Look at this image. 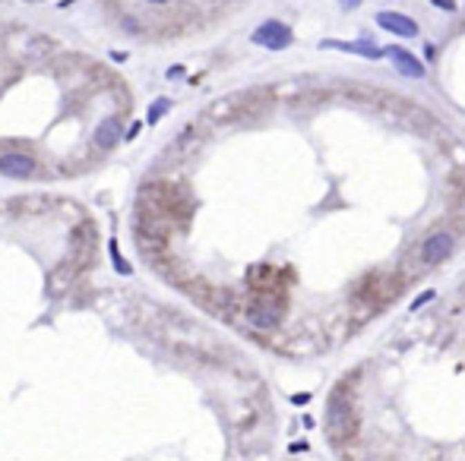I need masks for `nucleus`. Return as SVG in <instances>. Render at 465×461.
Wrapping results in <instances>:
<instances>
[{
	"label": "nucleus",
	"mask_w": 465,
	"mask_h": 461,
	"mask_svg": "<svg viewBox=\"0 0 465 461\" xmlns=\"http://www.w3.org/2000/svg\"><path fill=\"white\" fill-rule=\"evenodd\" d=\"M326 430H330V436L336 439V442H339V439H348L354 433L352 402L342 395V389L330 398V408H326Z\"/></svg>",
	"instance_id": "obj_1"
},
{
	"label": "nucleus",
	"mask_w": 465,
	"mask_h": 461,
	"mask_svg": "<svg viewBox=\"0 0 465 461\" xmlns=\"http://www.w3.org/2000/svg\"><path fill=\"white\" fill-rule=\"evenodd\" d=\"M250 41L260 45V48H269V51H285V48L294 41V32L288 29L285 23H278V19H266V23H260L254 29Z\"/></svg>",
	"instance_id": "obj_2"
},
{
	"label": "nucleus",
	"mask_w": 465,
	"mask_h": 461,
	"mask_svg": "<svg viewBox=\"0 0 465 461\" xmlns=\"http://www.w3.org/2000/svg\"><path fill=\"white\" fill-rule=\"evenodd\" d=\"M453 244H456V240H453L450 230H434V234L421 244L418 253H421V259L428 262V266H437V262H443L446 256L453 253Z\"/></svg>",
	"instance_id": "obj_3"
},
{
	"label": "nucleus",
	"mask_w": 465,
	"mask_h": 461,
	"mask_svg": "<svg viewBox=\"0 0 465 461\" xmlns=\"http://www.w3.org/2000/svg\"><path fill=\"white\" fill-rule=\"evenodd\" d=\"M0 174L16 180L32 177L35 174V158L26 155V152H7V155H0Z\"/></svg>",
	"instance_id": "obj_4"
},
{
	"label": "nucleus",
	"mask_w": 465,
	"mask_h": 461,
	"mask_svg": "<svg viewBox=\"0 0 465 461\" xmlns=\"http://www.w3.org/2000/svg\"><path fill=\"white\" fill-rule=\"evenodd\" d=\"M377 26L386 32H392V35L399 38H415L418 35V23H415L412 16L406 13H392V10H383V13H377Z\"/></svg>",
	"instance_id": "obj_5"
},
{
	"label": "nucleus",
	"mask_w": 465,
	"mask_h": 461,
	"mask_svg": "<svg viewBox=\"0 0 465 461\" xmlns=\"http://www.w3.org/2000/svg\"><path fill=\"white\" fill-rule=\"evenodd\" d=\"M282 304L278 300H260V304L250 306V322H254L256 328H276L278 322H282Z\"/></svg>",
	"instance_id": "obj_6"
},
{
	"label": "nucleus",
	"mask_w": 465,
	"mask_h": 461,
	"mask_svg": "<svg viewBox=\"0 0 465 461\" xmlns=\"http://www.w3.org/2000/svg\"><path fill=\"white\" fill-rule=\"evenodd\" d=\"M386 54H390L392 67H396L402 76H408V79H424V73H428V70H424V63H421L415 54H408L406 48H390Z\"/></svg>",
	"instance_id": "obj_7"
},
{
	"label": "nucleus",
	"mask_w": 465,
	"mask_h": 461,
	"mask_svg": "<svg viewBox=\"0 0 465 461\" xmlns=\"http://www.w3.org/2000/svg\"><path fill=\"white\" fill-rule=\"evenodd\" d=\"M120 139H124V124H120L117 117H105L102 124H98V130H95V149L108 152V149H114Z\"/></svg>",
	"instance_id": "obj_8"
},
{
	"label": "nucleus",
	"mask_w": 465,
	"mask_h": 461,
	"mask_svg": "<svg viewBox=\"0 0 465 461\" xmlns=\"http://www.w3.org/2000/svg\"><path fill=\"white\" fill-rule=\"evenodd\" d=\"M320 48H332V51H345V54H361V57L368 60H377L383 57V48L374 45V41H320Z\"/></svg>",
	"instance_id": "obj_9"
},
{
	"label": "nucleus",
	"mask_w": 465,
	"mask_h": 461,
	"mask_svg": "<svg viewBox=\"0 0 465 461\" xmlns=\"http://www.w3.org/2000/svg\"><path fill=\"white\" fill-rule=\"evenodd\" d=\"M171 111V98H155V101L149 104V114H146V124H152L155 127L158 120L165 117V114Z\"/></svg>",
	"instance_id": "obj_10"
},
{
	"label": "nucleus",
	"mask_w": 465,
	"mask_h": 461,
	"mask_svg": "<svg viewBox=\"0 0 465 461\" xmlns=\"http://www.w3.org/2000/svg\"><path fill=\"white\" fill-rule=\"evenodd\" d=\"M108 246H111V259H114V266H117V272H124V275H127V272H130V266H127V262H124V259H120V253H117V244H114V240H111V244H108Z\"/></svg>",
	"instance_id": "obj_11"
},
{
	"label": "nucleus",
	"mask_w": 465,
	"mask_h": 461,
	"mask_svg": "<svg viewBox=\"0 0 465 461\" xmlns=\"http://www.w3.org/2000/svg\"><path fill=\"white\" fill-rule=\"evenodd\" d=\"M437 10H443V13H456V3L453 0H430Z\"/></svg>",
	"instance_id": "obj_12"
},
{
	"label": "nucleus",
	"mask_w": 465,
	"mask_h": 461,
	"mask_svg": "<svg viewBox=\"0 0 465 461\" xmlns=\"http://www.w3.org/2000/svg\"><path fill=\"white\" fill-rule=\"evenodd\" d=\"M140 130H143V124L136 120V124H130V130H124V139H136L140 136Z\"/></svg>",
	"instance_id": "obj_13"
},
{
	"label": "nucleus",
	"mask_w": 465,
	"mask_h": 461,
	"mask_svg": "<svg viewBox=\"0 0 465 461\" xmlns=\"http://www.w3.org/2000/svg\"><path fill=\"white\" fill-rule=\"evenodd\" d=\"M430 297H434V291H428V294H421V297H418V300H415V304H412V310H421V304H428Z\"/></svg>",
	"instance_id": "obj_14"
},
{
	"label": "nucleus",
	"mask_w": 465,
	"mask_h": 461,
	"mask_svg": "<svg viewBox=\"0 0 465 461\" xmlns=\"http://www.w3.org/2000/svg\"><path fill=\"white\" fill-rule=\"evenodd\" d=\"M124 29H127L130 35H136V32H140V23H136V19H124Z\"/></svg>",
	"instance_id": "obj_15"
},
{
	"label": "nucleus",
	"mask_w": 465,
	"mask_h": 461,
	"mask_svg": "<svg viewBox=\"0 0 465 461\" xmlns=\"http://www.w3.org/2000/svg\"><path fill=\"white\" fill-rule=\"evenodd\" d=\"M292 402H294V404H307V402H310V392H301V395H292Z\"/></svg>",
	"instance_id": "obj_16"
},
{
	"label": "nucleus",
	"mask_w": 465,
	"mask_h": 461,
	"mask_svg": "<svg viewBox=\"0 0 465 461\" xmlns=\"http://www.w3.org/2000/svg\"><path fill=\"white\" fill-rule=\"evenodd\" d=\"M111 60H114V63H124V60H127V54H124V51H111Z\"/></svg>",
	"instance_id": "obj_17"
},
{
	"label": "nucleus",
	"mask_w": 465,
	"mask_h": 461,
	"mask_svg": "<svg viewBox=\"0 0 465 461\" xmlns=\"http://www.w3.org/2000/svg\"><path fill=\"white\" fill-rule=\"evenodd\" d=\"M342 7H345V10H358L361 0H342Z\"/></svg>",
	"instance_id": "obj_18"
},
{
	"label": "nucleus",
	"mask_w": 465,
	"mask_h": 461,
	"mask_svg": "<svg viewBox=\"0 0 465 461\" xmlns=\"http://www.w3.org/2000/svg\"><path fill=\"white\" fill-rule=\"evenodd\" d=\"M168 76H171V79H174V76H184V67H171V70H168Z\"/></svg>",
	"instance_id": "obj_19"
},
{
	"label": "nucleus",
	"mask_w": 465,
	"mask_h": 461,
	"mask_svg": "<svg viewBox=\"0 0 465 461\" xmlns=\"http://www.w3.org/2000/svg\"><path fill=\"white\" fill-rule=\"evenodd\" d=\"M76 0H60V10H67V7H73Z\"/></svg>",
	"instance_id": "obj_20"
},
{
	"label": "nucleus",
	"mask_w": 465,
	"mask_h": 461,
	"mask_svg": "<svg viewBox=\"0 0 465 461\" xmlns=\"http://www.w3.org/2000/svg\"><path fill=\"white\" fill-rule=\"evenodd\" d=\"M149 3H155V7H162V3H171V0H149Z\"/></svg>",
	"instance_id": "obj_21"
},
{
	"label": "nucleus",
	"mask_w": 465,
	"mask_h": 461,
	"mask_svg": "<svg viewBox=\"0 0 465 461\" xmlns=\"http://www.w3.org/2000/svg\"><path fill=\"white\" fill-rule=\"evenodd\" d=\"M26 3H41V0H26Z\"/></svg>",
	"instance_id": "obj_22"
}]
</instances>
